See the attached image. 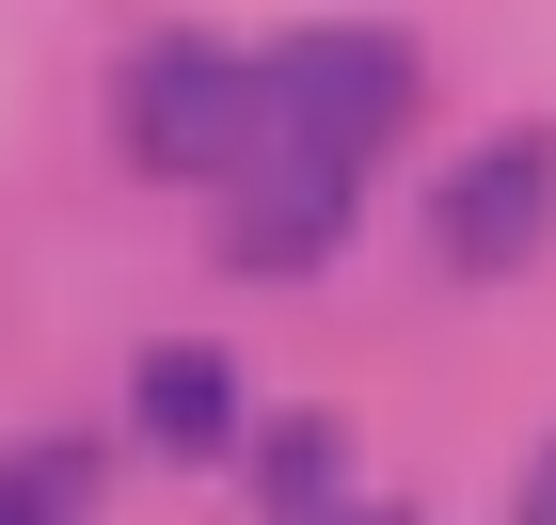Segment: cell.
<instances>
[{
    "mask_svg": "<svg viewBox=\"0 0 556 525\" xmlns=\"http://www.w3.org/2000/svg\"><path fill=\"white\" fill-rule=\"evenodd\" d=\"M255 128H270V80L239 64V48H207V33H160L128 80H112L128 175H175V191H223V175L255 160Z\"/></svg>",
    "mask_w": 556,
    "mask_h": 525,
    "instance_id": "1",
    "label": "cell"
},
{
    "mask_svg": "<svg viewBox=\"0 0 556 525\" xmlns=\"http://www.w3.org/2000/svg\"><path fill=\"white\" fill-rule=\"evenodd\" d=\"M143 446H175V462H223V446H239V366H223L207 335L143 350Z\"/></svg>",
    "mask_w": 556,
    "mask_h": 525,
    "instance_id": "5",
    "label": "cell"
},
{
    "mask_svg": "<svg viewBox=\"0 0 556 525\" xmlns=\"http://www.w3.org/2000/svg\"><path fill=\"white\" fill-rule=\"evenodd\" d=\"M525 525H556V446H541V478H525Z\"/></svg>",
    "mask_w": 556,
    "mask_h": 525,
    "instance_id": "8",
    "label": "cell"
},
{
    "mask_svg": "<svg viewBox=\"0 0 556 525\" xmlns=\"http://www.w3.org/2000/svg\"><path fill=\"white\" fill-rule=\"evenodd\" d=\"M350 191H366L350 160H318V143H270V128H255V160L223 175V271H318V255L350 239Z\"/></svg>",
    "mask_w": 556,
    "mask_h": 525,
    "instance_id": "3",
    "label": "cell"
},
{
    "mask_svg": "<svg viewBox=\"0 0 556 525\" xmlns=\"http://www.w3.org/2000/svg\"><path fill=\"white\" fill-rule=\"evenodd\" d=\"M255 80H270V143H318V160H350V175L414 128V48L397 33H287Z\"/></svg>",
    "mask_w": 556,
    "mask_h": 525,
    "instance_id": "2",
    "label": "cell"
},
{
    "mask_svg": "<svg viewBox=\"0 0 556 525\" xmlns=\"http://www.w3.org/2000/svg\"><path fill=\"white\" fill-rule=\"evenodd\" d=\"M255 493H270L287 525H318V493H334V430H318V414H302V430H270V446H255Z\"/></svg>",
    "mask_w": 556,
    "mask_h": 525,
    "instance_id": "6",
    "label": "cell"
},
{
    "mask_svg": "<svg viewBox=\"0 0 556 525\" xmlns=\"http://www.w3.org/2000/svg\"><path fill=\"white\" fill-rule=\"evenodd\" d=\"M541 239H556V128L477 143V160L429 191V255H445V271H525Z\"/></svg>",
    "mask_w": 556,
    "mask_h": 525,
    "instance_id": "4",
    "label": "cell"
},
{
    "mask_svg": "<svg viewBox=\"0 0 556 525\" xmlns=\"http://www.w3.org/2000/svg\"><path fill=\"white\" fill-rule=\"evenodd\" d=\"M64 493H80V462H0V525H64Z\"/></svg>",
    "mask_w": 556,
    "mask_h": 525,
    "instance_id": "7",
    "label": "cell"
},
{
    "mask_svg": "<svg viewBox=\"0 0 556 525\" xmlns=\"http://www.w3.org/2000/svg\"><path fill=\"white\" fill-rule=\"evenodd\" d=\"M318 525H414V510H318Z\"/></svg>",
    "mask_w": 556,
    "mask_h": 525,
    "instance_id": "9",
    "label": "cell"
}]
</instances>
